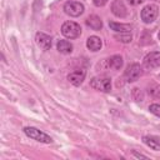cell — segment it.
Returning a JSON list of instances; mask_svg holds the SVG:
<instances>
[{
  "mask_svg": "<svg viewBox=\"0 0 160 160\" xmlns=\"http://www.w3.org/2000/svg\"><path fill=\"white\" fill-rule=\"evenodd\" d=\"M24 132L26 136H29L30 139L32 140H36L39 142H44V144H50L52 141L51 136H49L46 132L36 129V128H32V126H26L24 128Z\"/></svg>",
  "mask_w": 160,
  "mask_h": 160,
  "instance_id": "cell-1",
  "label": "cell"
},
{
  "mask_svg": "<svg viewBox=\"0 0 160 160\" xmlns=\"http://www.w3.org/2000/svg\"><path fill=\"white\" fill-rule=\"evenodd\" d=\"M61 34L68 39H76L81 35V28L75 21H65L61 26Z\"/></svg>",
  "mask_w": 160,
  "mask_h": 160,
  "instance_id": "cell-2",
  "label": "cell"
},
{
  "mask_svg": "<svg viewBox=\"0 0 160 160\" xmlns=\"http://www.w3.org/2000/svg\"><path fill=\"white\" fill-rule=\"evenodd\" d=\"M90 86L98 91L109 92L111 90V80L106 76H96L90 80Z\"/></svg>",
  "mask_w": 160,
  "mask_h": 160,
  "instance_id": "cell-3",
  "label": "cell"
},
{
  "mask_svg": "<svg viewBox=\"0 0 160 160\" xmlns=\"http://www.w3.org/2000/svg\"><path fill=\"white\" fill-rule=\"evenodd\" d=\"M158 14H159V8L154 4H149V5L142 8V10L140 12V16H141V20L145 24H150L156 19Z\"/></svg>",
  "mask_w": 160,
  "mask_h": 160,
  "instance_id": "cell-4",
  "label": "cell"
},
{
  "mask_svg": "<svg viewBox=\"0 0 160 160\" xmlns=\"http://www.w3.org/2000/svg\"><path fill=\"white\" fill-rule=\"evenodd\" d=\"M64 11L69 16L78 18L84 12V5L79 1H68L64 4Z\"/></svg>",
  "mask_w": 160,
  "mask_h": 160,
  "instance_id": "cell-5",
  "label": "cell"
},
{
  "mask_svg": "<svg viewBox=\"0 0 160 160\" xmlns=\"http://www.w3.org/2000/svg\"><path fill=\"white\" fill-rule=\"evenodd\" d=\"M141 74H142V70L139 64H130L124 72V78L128 82H134L141 76Z\"/></svg>",
  "mask_w": 160,
  "mask_h": 160,
  "instance_id": "cell-6",
  "label": "cell"
},
{
  "mask_svg": "<svg viewBox=\"0 0 160 160\" xmlns=\"http://www.w3.org/2000/svg\"><path fill=\"white\" fill-rule=\"evenodd\" d=\"M144 66L146 69H156L160 66V52L151 51L144 58Z\"/></svg>",
  "mask_w": 160,
  "mask_h": 160,
  "instance_id": "cell-7",
  "label": "cell"
},
{
  "mask_svg": "<svg viewBox=\"0 0 160 160\" xmlns=\"http://www.w3.org/2000/svg\"><path fill=\"white\" fill-rule=\"evenodd\" d=\"M85 70L84 69H75L74 71H71L68 75V80L74 85V86H80L82 84V81L85 80Z\"/></svg>",
  "mask_w": 160,
  "mask_h": 160,
  "instance_id": "cell-8",
  "label": "cell"
},
{
  "mask_svg": "<svg viewBox=\"0 0 160 160\" xmlns=\"http://www.w3.org/2000/svg\"><path fill=\"white\" fill-rule=\"evenodd\" d=\"M51 41H52L51 36H49L44 32H36V35H35V42L42 50H49L51 48Z\"/></svg>",
  "mask_w": 160,
  "mask_h": 160,
  "instance_id": "cell-9",
  "label": "cell"
},
{
  "mask_svg": "<svg viewBox=\"0 0 160 160\" xmlns=\"http://www.w3.org/2000/svg\"><path fill=\"white\" fill-rule=\"evenodd\" d=\"M111 12L116 16V18H125L128 15V10L125 4L121 0H114L111 2Z\"/></svg>",
  "mask_w": 160,
  "mask_h": 160,
  "instance_id": "cell-10",
  "label": "cell"
},
{
  "mask_svg": "<svg viewBox=\"0 0 160 160\" xmlns=\"http://www.w3.org/2000/svg\"><path fill=\"white\" fill-rule=\"evenodd\" d=\"M101 45H102V42H101V39L99 36L92 35V36L88 38V40H86V46L91 51H99L101 49Z\"/></svg>",
  "mask_w": 160,
  "mask_h": 160,
  "instance_id": "cell-11",
  "label": "cell"
},
{
  "mask_svg": "<svg viewBox=\"0 0 160 160\" xmlns=\"http://www.w3.org/2000/svg\"><path fill=\"white\" fill-rule=\"evenodd\" d=\"M85 22H86V25H88L90 29L96 30V31L102 28V21H101V19H100L98 15H90V16L85 20Z\"/></svg>",
  "mask_w": 160,
  "mask_h": 160,
  "instance_id": "cell-12",
  "label": "cell"
},
{
  "mask_svg": "<svg viewBox=\"0 0 160 160\" xmlns=\"http://www.w3.org/2000/svg\"><path fill=\"white\" fill-rule=\"evenodd\" d=\"M142 141L152 150H160V138L152 136V135H146L142 138Z\"/></svg>",
  "mask_w": 160,
  "mask_h": 160,
  "instance_id": "cell-13",
  "label": "cell"
},
{
  "mask_svg": "<svg viewBox=\"0 0 160 160\" xmlns=\"http://www.w3.org/2000/svg\"><path fill=\"white\" fill-rule=\"evenodd\" d=\"M122 64H124V60L120 55H112L110 59H108L109 68H111L114 70H120L122 68Z\"/></svg>",
  "mask_w": 160,
  "mask_h": 160,
  "instance_id": "cell-14",
  "label": "cell"
},
{
  "mask_svg": "<svg viewBox=\"0 0 160 160\" xmlns=\"http://www.w3.org/2000/svg\"><path fill=\"white\" fill-rule=\"evenodd\" d=\"M109 26L111 30L116 32H130L131 31V25L130 24H119V22H109Z\"/></svg>",
  "mask_w": 160,
  "mask_h": 160,
  "instance_id": "cell-15",
  "label": "cell"
},
{
  "mask_svg": "<svg viewBox=\"0 0 160 160\" xmlns=\"http://www.w3.org/2000/svg\"><path fill=\"white\" fill-rule=\"evenodd\" d=\"M56 48L61 54H70L72 51V44L68 40H59L56 44Z\"/></svg>",
  "mask_w": 160,
  "mask_h": 160,
  "instance_id": "cell-16",
  "label": "cell"
},
{
  "mask_svg": "<svg viewBox=\"0 0 160 160\" xmlns=\"http://www.w3.org/2000/svg\"><path fill=\"white\" fill-rule=\"evenodd\" d=\"M114 38L116 39V40H119V41H121V42H125V44H128V42H130L131 41V39H132V36H131V32H116L115 35H114Z\"/></svg>",
  "mask_w": 160,
  "mask_h": 160,
  "instance_id": "cell-17",
  "label": "cell"
},
{
  "mask_svg": "<svg viewBox=\"0 0 160 160\" xmlns=\"http://www.w3.org/2000/svg\"><path fill=\"white\" fill-rule=\"evenodd\" d=\"M132 96H134V99H135L136 101H142V100H144V95H142V92L140 91V89H138V88L132 89Z\"/></svg>",
  "mask_w": 160,
  "mask_h": 160,
  "instance_id": "cell-18",
  "label": "cell"
},
{
  "mask_svg": "<svg viewBox=\"0 0 160 160\" xmlns=\"http://www.w3.org/2000/svg\"><path fill=\"white\" fill-rule=\"evenodd\" d=\"M149 110H150V112H152L154 115L160 118V104H151L149 106Z\"/></svg>",
  "mask_w": 160,
  "mask_h": 160,
  "instance_id": "cell-19",
  "label": "cell"
},
{
  "mask_svg": "<svg viewBox=\"0 0 160 160\" xmlns=\"http://www.w3.org/2000/svg\"><path fill=\"white\" fill-rule=\"evenodd\" d=\"M92 2H94L95 6L100 8V6H104V5L108 2V0H92Z\"/></svg>",
  "mask_w": 160,
  "mask_h": 160,
  "instance_id": "cell-20",
  "label": "cell"
},
{
  "mask_svg": "<svg viewBox=\"0 0 160 160\" xmlns=\"http://www.w3.org/2000/svg\"><path fill=\"white\" fill-rule=\"evenodd\" d=\"M145 0H128V2L130 5H140L141 2H144Z\"/></svg>",
  "mask_w": 160,
  "mask_h": 160,
  "instance_id": "cell-21",
  "label": "cell"
},
{
  "mask_svg": "<svg viewBox=\"0 0 160 160\" xmlns=\"http://www.w3.org/2000/svg\"><path fill=\"white\" fill-rule=\"evenodd\" d=\"M132 154H134V156H136V158H142V159H148V156H146V155L139 154V152H136V151H132Z\"/></svg>",
  "mask_w": 160,
  "mask_h": 160,
  "instance_id": "cell-22",
  "label": "cell"
},
{
  "mask_svg": "<svg viewBox=\"0 0 160 160\" xmlns=\"http://www.w3.org/2000/svg\"><path fill=\"white\" fill-rule=\"evenodd\" d=\"M158 36H159V39H160V32H159V35H158Z\"/></svg>",
  "mask_w": 160,
  "mask_h": 160,
  "instance_id": "cell-23",
  "label": "cell"
}]
</instances>
